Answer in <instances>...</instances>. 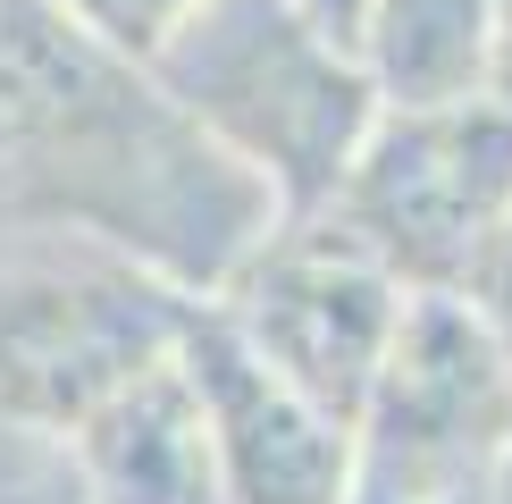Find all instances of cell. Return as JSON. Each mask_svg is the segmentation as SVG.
<instances>
[{
  "label": "cell",
  "instance_id": "cell-3",
  "mask_svg": "<svg viewBox=\"0 0 512 504\" xmlns=\"http://www.w3.org/2000/svg\"><path fill=\"white\" fill-rule=\"evenodd\" d=\"M202 294L84 236H0V429L68 446L135 370L185 345Z\"/></svg>",
  "mask_w": 512,
  "mask_h": 504
},
{
  "label": "cell",
  "instance_id": "cell-1",
  "mask_svg": "<svg viewBox=\"0 0 512 504\" xmlns=\"http://www.w3.org/2000/svg\"><path fill=\"white\" fill-rule=\"evenodd\" d=\"M286 219L143 59L59 0H0V236H84L219 294Z\"/></svg>",
  "mask_w": 512,
  "mask_h": 504
},
{
  "label": "cell",
  "instance_id": "cell-7",
  "mask_svg": "<svg viewBox=\"0 0 512 504\" xmlns=\"http://www.w3.org/2000/svg\"><path fill=\"white\" fill-rule=\"evenodd\" d=\"M185 362L210 404L227 504H353V429L328 420L303 387H286L210 303L185 328Z\"/></svg>",
  "mask_w": 512,
  "mask_h": 504
},
{
  "label": "cell",
  "instance_id": "cell-12",
  "mask_svg": "<svg viewBox=\"0 0 512 504\" xmlns=\"http://www.w3.org/2000/svg\"><path fill=\"white\" fill-rule=\"evenodd\" d=\"M471 303L487 311V320H496V336L512 345V227H504V244L487 252V269L471 278Z\"/></svg>",
  "mask_w": 512,
  "mask_h": 504
},
{
  "label": "cell",
  "instance_id": "cell-2",
  "mask_svg": "<svg viewBox=\"0 0 512 504\" xmlns=\"http://www.w3.org/2000/svg\"><path fill=\"white\" fill-rule=\"evenodd\" d=\"M143 68L227 160L269 185L286 219L345 194L387 110L361 51L311 0H202Z\"/></svg>",
  "mask_w": 512,
  "mask_h": 504
},
{
  "label": "cell",
  "instance_id": "cell-4",
  "mask_svg": "<svg viewBox=\"0 0 512 504\" xmlns=\"http://www.w3.org/2000/svg\"><path fill=\"white\" fill-rule=\"evenodd\" d=\"M328 219L361 236L412 294H471L512 227V101H429L378 110Z\"/></svg>",
  "mask_w": 512,
  "mask_h": 504
},
{
  "label": "cell",
  "instance_id": "cell-5",
  "mask_svg": "<svg viewBox=\"0 0 512 504\" xmlns=\"http://www.w3.org/2000/svg\"><path fill=\"white\" fill-rule=\"evenodd\" d=\"M512 454V345L471 294H412L353 420V504H454Z\"/></svg>",
  "mask_w": 512,
  "mask_h": 504
},
{
  "label": "cell",
  "instance_id": "cell-10",
  "mask_svg": "<svg viewBox=\"0 0 512 504\" xmlns=\"http://www.w3.org/2000/svg\"><path fill=\"white\" fill-rule=\"evenodd\" d=\"M59 9H76L84 26H93L101 42H118L126 59H152L160 42L202 9V0H59Z\"/></svg>",
  "mask_w": 512,
  "mask_h": 504
},
{
  "label": "cell",
  "instance_id": "cell-8",
  "mask_svg": "<svg viewBox=\"0 0 512 504\" xmlns=\"http://www.w3.org/2000/svg\"><path fill=\"white\" fill-rule=\"evenodd\" d=\"M59 454H68L76 504H227L210 404L185 345L160 353L152 370H135L101 412H84Z\"/></svg>",
  "mask_w": 512,
  "mask_h": 504
},
{
  "label": "cell",
  "instance_id": "cell-11",
  "mask_svg": "<svg viewBox=\"0 0 512 504\" xmlns=\"http://www.w3.org/2000/svg\"><path fill=\"white\" fill-rule=\"evenodd\" d=\"M0 504H76L68 454H59V446H42V437L0 429Z\"/></svg>",
  "mask_w": 512,
  "mask_h": 504
},
{
  "label": "cell",
  "instance_id": "cell-6",
  "mask_svg": "<svg viewBox=\"0 0 512 504\" xmlns=\"http://www.w3.org/2000/svg\"><path fill=\"white\" fill-rule=\"evenodd\" d=\"M403 303H412V286H403L361 236H345L328 210L277 219L236 261V278L210 294V311H219L286 387H303L311 404L328 420H345V429L361 420L378 370H387V353H395Z\"/></svg>",
  "mask_w": 512,
  "mask_h": 504
},
{
  "label": "cell",
  "instance_id": "cell-13",
  "mask_svg": "<svg viewBox=\"0 0 512 504\" xmlns=\"http://www.w3.org/2000/svg\"><path fill=\"white\" fill-rule=\"evenodd\" d=\"M487 93H504L512 101V0H504V34H496V84Z\"/></svg>",
  "mask_w": 512,
  "mask_h": 504
},
{
  "label": "cell",
  "instance_id": "cell-9",
  "mask_svg": "<svg viewBox=\"0 0 512 504\" xmlns=\"http://www.w3.org/2000/svg\"><path fill=\"white\" fill-rule=\"evenodd\" d=\"M496 34L504 0H361L353 51L387 110H429L496 84Z\"/></svg>",
  "mask_w": 512,
  "mask_h": 504
}]
</instances>
